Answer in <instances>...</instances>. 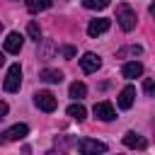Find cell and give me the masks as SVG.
<instances>
[{
    "instance_id": "cell-1",
    "label": "cell",
    "mask_w": 155,
    "mask_h": 155,
    "mask_svg": "<svg viewBox=\"0 0 155 155\" xmlns=\"http://www.w3.org/2000/svg\"><path fill=\"white\" fill-rule=\"evenodd\" d=\"M116 22H119V27L124 29V31H131L133 27H136V22H138V15H136V10H131L128 5H116Z\"/></svg>"
},
{
    "instance_id": "cell-14",
    "label": "cell",
    "mask_w": 155,
    "mask_h": 155,
    "mask_svg": "<svg viewBox=\"0 0 155 155\" xmlns=\"http://www.w3.org/2000/svg\"><path fill=\"white\" fill-rule=\"evenodd\" d=\"M68 116H70V119H75V121H85L87 109H85L82 104H70V107H68Z\"/></svg>"
},
{
    "instance_id": "cell-11",
    "label": "cell",
    "mask_w": 155,
    "mask_h": 155,
    "mask_svg": "<svg viewBox=\"0 0 155 155\" xmlns=\"http://www.w3.org/2000/svg\"><path fill=\"white\" fill-rule=\"evenodd\" d=\"M133 99H136V87H124L121 92H119V107L121 109H131L133 107Z\"/></svg>"
},
{
    "instance_id": "cell-7",
    "label": "cell",
    "mask_w": 155,
    "mask_h": 155,
    "mask_svg": "<svg viewBox=\"0 0 155 155\" xmlns=\"http://www.w3.org/2000/svg\"><path fill=\"white\" fill-rule=\"evenodd\" d=\"M99 65H102V58H99L97 53H92V51H87V53L80 58V68H82V73H97Z\"/></svg>"
},
{
    "instance_id": "cell-4",
    "label": "cell",
    "mask_w": 155,
    "mask_h": 155,
    "mask_svg": "<svg viewBox=\"0 0 155 155\" xmlns=\"http://www.w3.org/2000/svg\"><path fill=\"white\" fill-rule=\"evenodd\" d=\"M34 104H36L41 111H53V109L58 107L56 97H53L48 90H41V92H36V94H34Z\"/></svg>"
},
{
    "instance_id": "cell-20",
    "label": "cell",
    "mask_w": 155,
    "mask_h": 155,
    "mask_svg": "<svg viewBox=\"0 0 155 155\" xmlns=\"http://www.w3.org/2000/svg\"><path fill=\"white\" fill-rule=\"evenodd\" d=\"M27 34H29V36H31L36 44L41 41V27H39L36 22H29V27H27Z\"/></svg>"
},
{
    "instance_id": "cell-6",
    "label": "cell",
    "mask_w": 155,
    "mask_h": 155,
    "mask_svg": "<svg viewBox=\"0 0 155 155\" xmlns=\"http://www.w3.org/2000/svg\"><path fill=\"white\" fill-rule=\"evenodd\" d=\"M27 133H29V126H27V124H15L12 128H7V131L0 136V143H7V140H22Z\"/></svg>"
},
{
    "instance_id": "cell-18",
    "label": "cell",
    "mask_w": 155,
    "mask_h": 155,
    "mask_svg": "<svg viewBox=\"0 0 155 155\" xmlns=\"http://www.w3.org/2000/svg\"><path fill=\"white\" fill-rule=\"evenodd\" d=\"M143 53V46H126V48H119L116 51V58H126V56H140Z\"/></svg>"
},
{
    "instance_id": "cell-25",
    "label": "cell",
    "mask_w": 155,
    "mask_h": 155,
    "mask_svg": "<svg viewBox=\"0 0 155 155\" xmlns=\"http://www.w3.org/2000/svg\"><path fill=\"white\" fill-rule=\"evenodd\" d=\"M2 63H5V56H2V53H0V65H2Z\"/></svg>"
},
{
    "instance_id": "cell-21",
    "label": "cell",
    "mask_w": 155,
    "mask_h": 155,
    "mask_svg": "<svg viewBox=\"0 0 155 155\" xmlns=\"http://www.w3.org/2000/svg\"><path fill=\"white\" fill-rule=\"evenodd\" d=\"M143 92H145L148 97H155V80L145 78V80H143Z\"/></svg>"
},
{
    "instance_id": "cell-27",
    "label": "cell",
    "mask_w": 155,
    "mask_h": 155,
    "mask_svg": "<svg viewBox=\"0 0 155 155\" xmlns=\"http://www.w3.org/2000/svg\"><path fill=\"white\" fill-rule=\"evenodd\" d=\"M153 126H155V121H153Z\"/></svg>"
},
{
    "instance_id": "cell-8",
    "label": "cell",
    "mask_w": 155,
    "mask_h": 155,
    "mask_svg": "<svg viewBox=\"0 0 155 155\" xmlns=\"http://www.w3.org/2000/svg\"><path fill=\"white\" fill-rule=\"evenodd\" d=\"M22 46H24V36H22L19 31H10L7 39H5V51H7V53H19Z\"/></svg>"
},
{
    "instance_id": "cell-3",
    "label": "cell",
    "mask_w": 155,
    "mask_h": 155,
    "mask_svg": "<svg viewBox=\"0 0 155 155\" xmlns=\"http://www.w3.org/2000/svg\"><path fill=\"white\" fill-rule=\"evenodd\" d=\"M75 145H78V150H80V153H87V155L107 153V143H102V140H94V138H80Z\"/></svg>"
},
{
    "instance_id": "cell-26",
    "label": "cell",
    "mask_w": 155,
    "mask_h": 155,
    "mask_svg": "<svg viewBox=\"0 0 155 155\" xmlns=\"http://www.w3.org/2000/svg\"><path fill=\"white\" fill-rule=\"evenodd\" d=\"M0 31H2V22H0Z\"/></svg>"
},
{
    "instance_id": "cell-22",
    "label": "cell",
    "mask_w": 155,
    "mask_h": 155,
    "mask_svg": "<svg viewBox=\"0 0 155 155\" xmlns=\"http://www.w3.org/2000/svg\"><path fill=\"white\" fill-rule=\"evenodd\" d=\"M61 53H63L65 58H73V56H75V48H73V46H63V48H61Z\"/></svg>"
},
{
    "instance_id": "cell-23",
    "label": "cell",
    "mask_w": 155,
    "mask_h": 155,
    "mask_svg": "<svg viewBox=\"0 0 155 155\" xmlns=\"http://www.w3.org/2000/svg\"><path fill=\"white\" fill-rule=\"evenodd\" d=\"M7 109H10V107H7L5 102H0V121H2L5 116H7Z\"/></svg>"
},
{
    "instance_id": "cell-10",
    "label": "cell",
    "mask_w": 155,
    "mask_h": 155,
    "mask_svg": "<svg viewBox=\"0 0 155 155\" xmlns=\"http://www.w3.org/2000/svg\"><path fill=\"white\" fill-rule=\"evenodd\" d=\"M121 73H124V78H126V80L140 78V75H143V63H140V61H128V63L121 68Z\"/></svg>"
},
{
    "instance_id": "cell-19",
    "label": "cell",
    "mask_w": 155,
    "mask_h": 155,
    "mask_svg": "<svg viewBox=\"0 0 155 155\" xmlns=\"http://www.w3.org/2000/svg\"><path fill=\"white\" fill-rule=\"evenodd\" d=\"M109 2L111 0H82V5L87 10H104V7H109Z\"/></svg>"
},
{
    "instance_id": "cell-24",
    "label": "cell",
    "mask_w": 155,
    "mask_h": 155,
    "mask_svg": "<svg viewBox=\"0 0 155 155\" xmlns=\"http://www.w3.org/2000/svg\"><path fill=\"white\" fill-rule=\"evenodd\" d=\"M148 12H150V17H153V19H155V2H153V5H150V7H148Z\"/></svg>"
},
{
    "instance_id": "cell-16",
    "label": "cell",
    "mask_w": 155,
    "mask_h": 155,
    "mask_svg": "<svg viewBox=\"0 0 155 155\" xmlns=\"http://www.w3.org/2000/svg\"><path fill=\"white\" fill-rule=\"evenodd\" d=\"M53 53H56V44H53V41H44V44L39 46V58L48 61V58H51Z\"/></svg>"
},
{
    "instance_id": "cell-15",
    "label": "cell",
    "mask_w": 155,
    "mask_h": 155,
    "mask_svg": "<svg viewBox=\"0 0 155 155\" xmlns=\"http://www.w3.org/2000/svg\"><path fill=\"white\" fill-rule=\"evenodd\" d=\"M51 7V0H27V10L29 12H44Z\"/></svg>"
},
{
    "instance_id": "cell-9",
    "label": "cell",
    "mask_w": 155,
    "mask_h": 155,
    "mask_svg": "<svg viewBox=\"0 0 155 155\" xmlns=\"http://www.w3.org/2000/svg\"><path fill=\"white\" fill-rule=\"evenodd\" d=\"M124 145H126V148H138V150H145V148H148V140H145L143 136L133 133V131H126V133H124Z\"/></svg>"
},
{
    "instance_id": "cell-5",
    "label": "cell",
    "mask_w": 155,
    "mask_h": 155,
    "mask_svg": "<svg viewBox=\"0 0 155 155\" xmlns=\"http://www.w3.org/2000/svg\"><path fill=\"white\" fill-rule=\"evenodd\" d=\"M92 114H94L99 121H114V119H116V111H114L111 102H97L94 109H92Z\"/></svg>"
},
{
    "instance_id": "cell-12",
    "label": "cell",
    "mask_w": 155,
    "mask_h": 155,
    "mask_svg": "<svg viewBox=\"0 0 155 155\" xmlns=\"http://www.w3.org/2000/svg\"><path fill=\"white\" fill-rule=\"evenodd\" d=\"M107 29H109V19H104V17L92 19V22L87 24V34H90V36H99V34H104Z\"/></svg>"
},
{
    "instance_id": "cell-2",
    "label": "cell",
    "mask_w": 155,
    "mask_h": 155,
    "mask_svg": "<svg viewBox=\"0 0 155 155\" xmlns=\"http://www.w3.org/2000/svg\"><path fill=\"white\" fill-rule=\"evenodd\" d=\"M19 87H22V68H19V63H15V65H10V70H7L5 92H17Z\"/></svg>"
},
{
    "instance_id": "cell-17",
    "label": "cell",
    "mask_w": 155,
    "mask_h": 155,
    "mask_svg": "<svg viewBox=\"0 0 155 155\" xmlns=\"http://www.w3.org/2000/svg\"><path fill=\"white\" fill-rule=\"evenodd\" d=\"M68 92H70V97H73V99H82V97L87 94V87H85V82H73Z\"/></svg>"
},
{
    "instance_id": "cell-13",
    "label": "cell",
    "mask_w": 155,
    "mask_h": 155,
    "mask_svg": "<svg viewBox=\"0 0 155 155\" xmlns=\"http://www.w3.org/2000/svg\"><path fill=\"white\" fill-rule=\"evenodd\" d=\"M44 82H51V85H56V82H61L63 80V73L61 70H51V68H46V70H41V75H39Z\"/></svg>"
}]
</instances>
